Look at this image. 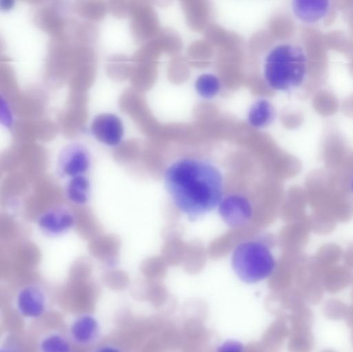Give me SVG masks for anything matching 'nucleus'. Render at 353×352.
Returning <instances> with one entry per match:
<instances>
[{
    "label": "nucleus",
    "mask_w": 353,
    "mask_h": 352,
    "mask_svg": "<svg viewBox=\"0 0 353 352\" xmlns=\"http://www.w3.org/2000/svg\"><path fill=\"white\" fill-rule=\"evenodd\" d=\"M163 182L176 209L196 219L217 208L228 181L224 168L213 156L192 150L167 163Z\"/></svg>",
    "instance_id": "nucleus-1"
},
{
    "label": "nucleus",
    "mask_w": 353,
    "mask_h": 352,
    "mask_svg": "<svg viewBox=\"0 0 353 352\" xmlns=\"http://www.w3.org/2000/svg\"><path fill=\"white\" fill-rule=\"evenodd\" d=\"M260 67L267 86L277 92H287L303 84L307 75V59L299 45L279 42L264 52Z\"/></svg>",
    "instance_id": "nucleus-2"
},
{
    "label": "nucleus",
    "mask_w": 353,
    "mask_h": 352,
    "mask_svg": "<svg viewBox=\"0 0 353 352\" xmlns=\"http://www.w3.org/2000/svg\"><path fill=\"white\" fill-rule=\"evenodd\" d=\"M232 266L241 281L253 284L272 274L275 261L264 244L258 241H245L238 245L233 251Z\"/></svg>",
    "instance_id": "nucleus-3"
},
{
    "label": "nucleus",
    "mask_w": 353,
    "mask_h": 352,
    "mask_svg": "<svg viewBox=\"0 0 353 352\" xmlns=\"http://www.w3.org/2000/svg\"><path fill=\"white\" fill-rule=\"evenodd\" d=\"M218 213L228 226L237 227L246 224L253 214L252 205L244 194H225L217 207Z\"/></svg>",
    "instance_id": "nucleus-4"
},
{
    "label": "nucleus",
    "mask_w": 353,
    "mask_h": 352,
    "mask_svg": "<svg viewBox=\"0 0 353 352\" xmlns=\"http://www.w3.org/2000/svg\"><path fill=\"white\" fill-rule=\"evenodd\" d=\"M91 165V156L88 149L79 143H71L60 152L57 162L59 173L69 178L84 175Z\"/></svg>",
    "instance_id": "nucleus-5"
},
{
    "label": "nucleus",
    "mask_w": 353,
    "mask_h": 352,
    "mask_svg": "<svg viewBox=\"0 0 353 352\" xmlns=\"http://www.w3.org/2000/svg\"><path fill=\"white\" fill-rule=\"evenodd\" d=\"M90 132L99 142L109 147H115L123 140L124 125L117 114L101 113L92 119Z\"/></svg>",
    "instance_id": "nucleus-6"
},
{
    "label": "nucleus",
    "mask_w": 353,
    "mask_h": 352,
    "mask_svg": "<svg viewBox=\"0 0 353 352\" xmlns=\"http://www.w3.org/2000/svg\"><path fill=\"white\" fill-rule=\"evenodd\" d=\"M292 11L300 21L313 24L321 21L328 14L330 0H292Z\"/></svg>",
    "instance_id": "nucleus-7"
},
{
    "label": "nucleus",
    "mask_w": 353,
    "mask_h": 352,
    "mask_svg": "<svg viewBox=\"0 0 353 352\" xmlns=\"http://www.w3.org/2000/svg\"><path fill=\"white\" fill-rule=\"evenodd\" d=\"M74 222L72 214L61 208L49 209L39 218L40 227L50 234H59L68 230Z\"/></svg>",
    "instance_id": "nucleus-8"
},
{
    "label": "nucleus",
    "mask_w": 353,
    "mask_h": 352,
    "mask_svg": "<svg viewBox=\"0 0 353 352\" xmlns=\"http://www.w3.org/2000/svg\"><path fill=\"white\" fill-rule=\"evenodd\" d=\"M17 303L21 313L30 318L40 316L45 308L42 292L33 286L26 287L20 291Z\"/></svg>",
    "instance_id": "nucleus-9"
},
{
    "label": "nucleus",
    "mask_w": 353,
    "mask_h": 352,
    "mask_svg": "<svg viewBox=\"0 0 353 352\" xmlns=\"http://www.w3.org/2000/svg\"><path fill=\"white\" fill-rule=\"evenodd\" d=\"M275 115V109L272 103L265 98H259L250 105L247 113V121L253 128L263 129L273 122Z\"/></svg>",
    "instance_id": "nucleus-10"
},
{
    "label": "nucleus",
    "mask_w": 353,
    "mask_h": 352,
    "mask_svg": "<svg viewBox=\"0 0 353 352\" xmlns=\"http://www.w3.org/2000/svg\"><path fill=\"white\" fill-rule=\"evenodd\" d=\"M34 23L39 28L52 37L63 34L65 26L63 17L51 7H46L38 10L34 16Z\"/></svg>",
    "instance_id": "nucleus-11"
},
{
    "label": "nucleus",
    "mask_w": 353,
    "mask_h": 352,
    "mask_svg": "<svg viewBox=\"0 0 353 352\" xmlns=\"http://www.w3.org/2000/svg\"><path fill=\"white\" fill-rule=\"evenodd\" d=\"M99 325L97 320L90 315L79 318L72 324L71 335L80 344H88L92 341L97 334Z\"/></svg>",
    "instance_id": "nucleus-12"
},
{
    "label": "nucleus",
    "mask_w": 353,
    "mask_h": 352,
    "mask_svg": "<svg viewBox=\"0 0 353 352\" xmlns=\"http://www.w3.org/2000/svg\"><path fill=\"white\" fill-rule=\"evenodd\" d=\"M90 182L84 175H79L69 178L65 187L66 196L72 203L83 205L89 199Z\"/></svg>",
    "instance_id": "nucleus-13"
},
{
    "label": "nucleus",
    "mask_w": 353,
    "mask_h": 352,
    "mask_svg": "<svg viewBox=\"0 0 353 352\" xmlns=\"http://www.w3.org/2000/svg\"><path fill=\"white\" fill-rule=\"evenodd\" d=\"M107 10L108 5L103 0H79L74 5L77 14L90 21L102 20Z\"/></svg>",
    "instance_id": "nucleus-14"
},
{
    "label": "nucleus",
    "mask_w": 353,
    "mask_h": 352,
    "mask_svg": "<svg viewBox=\"0 0 353 352\" xmlns=\"http://www.w3.org/2000/svg\"><path fill=\"white\" fill-rule=\"evenodd\" d=\"M196 94L205 100L216 97L221 90V82L214 74L204 73L196 77L194 83Z\"/></svg>",
    "instance_id": "nucleus-15"
},
{
    "label": "nucleus",
    "mask_w": 353,
    "mask_h": 352,
    "mask_svg": "<svg viewBox=\"0 0 353 352\" xmlns=\"http://www.w3.org/2000/svg\"><path fill=\"white\" fill-rule=\"evenodd\" d=\"M41 348L46 352H66L70 350V344L64 338L52 335L42 340Z\"/></svg>",
    "instance_id": "nucleus-16"
},
{
    "label": "nucleus",
    "mask_w": 353,
    "mask_h": 352,
    "mask_svg": "<svg viewBox=\"0 0 353 352\" xmlns=\"http://www.w3.org/2000/svg\"><path fill=\"white\" fill-rule=\"evenodd\" d=\"M108 10L117 18H125L131 13V0H109Z\"/></svg>",
    "instance_id": "nucleus-17"
},
{
    "label": "nucleus",
    "mask_w": 353,
    "mask_h": 352,
    "mask_svg": "<svg viewBox=\"0 0 353 352\" xmlns=\"http://www.w3.org/2000/svg\"><path fill=\"white\" fill-rule=\"evenodd\" d=\"M1 121L6 127L12 125V114L7 101L1 99Z\"/></svg>",
    "instance_id": "nucleus-18"
},
{
    "label": "nucleus",
    "mask_w": 353,
    "mask_h": 352,
    "mask_svg": "<svg viewBox=\"0 0 353 352\" xmlns=\"http://www.w3.org/2000/svg\"><path fill=\"white\" fill-rule=\"evenodd\" d=\"M220 351H241V345L236 342H226L220 347Z\"/></svg>",
    "instance_id": "nucleus-19"
},
{
    "label": "nucleus",
    "mask_w": 353,
    "mask_h": 352,
    "mask_svg": "<svg viewBox=\"0 0 353 352\" xmlns=\"http://www.w3.org/2000/svg\"><path fill=\"white\" fill-rule=\"evenodd\" d=\"M14 4V0H1V8L3 10L11 9Z\"/></svg>",
    "instance_id": "nucleus-20"
},
{
    "label": "nucleus",
    "mask_w": 353,
    "mask_h": 352,
    "mask_svg": "<svg viewBox=\"0 0 353 352\" xmlns=\"http://www.w3.org/2000/svg\"><path fill=\"white\" fill-rule=\"evenodd\" d=\"M103 349H99V351H117L116 349H113L112 346H103Z\"/></svg>",
    "instance_id": "nucleus-21"
},
{
    "label": "nucleus",
    "mask_w": 353,
    "mask_h": 352,
    "mask_svg": "<svg viewBox=\"0 0 353 352\" xmlns=\"http://www.w3.org/2000/svg\"><path fill=\"white\" fill-rule=\"evenodd\" d=\"M23 1L30 3H41L44 1H46V0H23Z\"/></svg>",
    "instance_id": "nucleus-22"
},
{
    "label": "nucleus",
    "mask_w": 353,
    "mask_h": 352,
    "mask_svg": "<svg viewBox=\"0 0 353 352\" xmlns=\"http://www.w3.org/2000/svg\"><path fill=\"white\" fill-rule=\"evenodd\" d=\"M351 189H352V191L353 192V178L351 181Z\"/></svg>",
    "instance_id": "nucleus-23"
}]
</instances>
